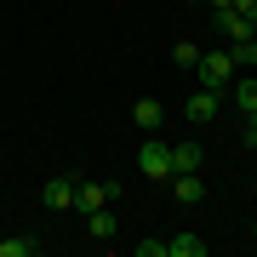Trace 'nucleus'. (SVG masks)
<instances>
[{
	"instance_id": "obj_1",
	"label": "nucleus",
	"mask_w": 257,
	"mask_h": 257,
	"mask_svg": "<svg viewBox=\"0 0 257 257\" xmlns=\"http://www.w3.org/2000/svg\"><path fill=\"white\" fill-rule=\"evenodd\" d=\"M194 74H200L206 92H229V80H234V57H229V52H200Z\"/></svg>"
},
{
	"instance_id": "obj_2",
	"label": "nucleus",
	"mask_w": 257,
	"mask_h": 257,
	"mask_svg": "<svg viewBox=\"0 0 257 257\" xmlns=\"http://www.w3.org/2000/svg\"><path fill=\"white\" fill-rule=\"evenodd\" d=\"M138 160H143V177H155V183L172 177V143H160L155 132H149V143L138 149Z\"/></svg>"
},
{
	"instance_id": "obj_3",
	"label": "nucleus",
	"mask_w": 257,
	"mask_h": 257,
	"mask_svg": "<svg viewBox=\"0 0 257 257\" xmlns=\"http://www.w3.org/2000/svg\"><path fill=\"white\" fill-rule=\"evenodd\" d=\"M109 200H120V183H74V211H97Z\"/></svg>"
},
{
	"instance_id": "obj_4",
	"label": "nucleus",
	"mask_w": 257,
	"mask_h": 257,
	"mask_svg": "<svg viewBox=\"0 0 257 257\" xmlns=\"http://www.w3.org/2000/svg\"><path fill=\"white\" fill-rule=\"evenodd\" d=\"M217 103H223V92H206V86H200V92L183 103V114L194 120V126H206V120H217Z\"/></svg>"
},
{
	"instance_id": "obj_5",
	"label": "nucleus",
	"mask_w": 257,
	"mask_h": 257,
	"mask_svg": "<svg viewBox=\"0 0 257 257\" xmlns=\"http://www.w3.org/2000/svg\"><path fill=\"white\" fill-rule=\"evenodd\" d=\"M172 194H177L183 206L206 200V183H200V172H172Z\"/></svg>"
},
{
	"instance_id": "obj_6",
	"label": "nucleus",
	"mask_w": 257,
	"mask_h": 257,
	"mask_svg": "<svg viewBox=\"0 0 257 257\" xmlns=\"http://www.w3.org/2000/svg\"><path fill=\"white\" fill-rule=\"evenodd\" d=\"M211 23H217V35L229 40V46H234V40H246V35H251V23L240 18V12H211Z\"/></svg>"
},
{
	"instance_id": "obj_7",
	"label": "nucleus",
	"mask_w": 257,
	"mask_h": 257,
	"mask_svg": "<svg viewBox=\"0 0 257 257\" xmlns=\"http://www.w3.org/2000/svg\"><path fill=\"white\" fill-rule=\"evenodd\" d=\"M132 120H138V132H160V120H166V109L155 97H138V109H132Z\"/></svg>"
},
{
	"instance_id": "obj_8",
	"label": "nucleus",
	"mask_w": 257,
	"mask_h": 257,
	"mask_svg": "<svg viewBox=\"0 0 257 257\" xmlns=\"http://www.w3.org/2000/svg\"><path fill=\"white\" fill-rule=\"evenodd\" d=\"M46 206L52 211H69L74 206V183H69V177H46Z\"/></svg>"
},
{
	"instance_id": "obj_9",
	"label": "nucleus",
	"mask_w": 257,
	"mask_h": 257,
	"mask_svg": "<svg viewBox=\"0 0 257 257\" xmlns=\"http://www.w3.org/2000/svg\"><path fill=\"white\" fill-rule=\"evenodd\" d=\"M166 257H206V240L200 234H172L166 240Z\"/></svg>"
},
{
	"instance_id": "obj_10",
	"label": "nucleus",
	"mask_w": 257,
	"mask_h": 257,
	"mask_svg": "<svg viewBox=\"0 0 257 257\" xmlns=\"http://www.w3.org/2000/svg\"><path fill=\"white\" fill-rule=\"evenodd\" d=\"M172 172H200V143H172Z\"/></svg>"
},
{
	"instance_id": "obj_11",
	"label": "nucleus",
	"mask_w": 257,
	"mask_h": 257,
	"mask_svg": "<svg viewBox=\"0 0 257 257\" xmlns=\"http://www.w3.org/2000/svg\"><path fill=\"white\" fill-rule=\"evenodd\" d=\"M229 97H234L240 114H251L257 109V80H229Z\"/></svg>"
},
{
	"instance_id": "obj_12",
	"label": "nucleus",
	"mask_w": 257,
	"mask_h": 257,
	"mask_svg": "<svg viewBox=\"0 0 257 257\" xmlns=\"http://www.w3.org/2000/svg\"><path fill=\"white\" fill-rule=\"evenodd\" d=\"M35 251H40L35 234H12V240H0V257H35Z\"/></svg>"
},
{
	"instance_id": "obj_13",
	"label": "nucleus",
	"mask_w": 257,
	"mask_h": 257,
	"mask_svg": "<svg viewBox=\"0 0 257 257\" xmlns=\"http://www.w3.org/2000/svg\"><path fill=\"white\" fill-rule=\"evenodd\" d=\"M86 223H92V234H97V240H114V211H109V206L86 211Z\"/></svg>"
},
{
	"instance_id": "obj_14",
	"label": "nucleus",
	"mask_w": 257,
	"mask_h": 257,
	"mask_svg": "<svg viewBox=\"0 0 257 257\" xmlns=\"http://www.w3.org/2000/svg\"><path fill=\"white\" fill-rule=\"evenodd\" d=\"M229 57H234V63H246V69H257V40H251V35H246V40H234Z\"/></svg>"
},
{
	"instance_id": "obj_15",
	"label": "nucleus",
	"mask_w": 257,
	"mask_h": 257,
	"mask_svg": "<svg viewBox=\"0 0 257 257\" xmlns=\"http://www.w3.org/2000/svg\"><path fill=\"white\" fill-rule=\"evenodd\" d=\"M172 63H177V69H194V63H200V46H189V40H177V46H172Z\"/></svg>"
},
{
	"instance_id": "obj_16",
	"label": "nucleus",
	"mask_w": 257,
	"mask_h": 257,
	"mask_svg": "<svg viewBox=\"0 0 257 257\" xmlns=\"http://www.w3.org/2000/svg\"><path fill=\"white\" fill-rule=\"evenodd\" d=\"M138 257H166V240H138Z\"/></svg>"
},
{
	"instance_id": "obj_17",
	"label": "nucleus",
	"mask_w": 257,
	"mask_h": 257,
	"mask_svg": "<svg viewBox=\"0 0 257 257\" xmlns=\"http://www.w3.org/2000/svg\"><path fill=\"white\" fill-rule=\"evenodd\" d=\"M234 12H240L246 23H257V0H234Z\"/></svg>"
},
{
	"instance_id": "obj_18",
	"label": "nucleus",
	"mask_w": 257,
	"mask_h": 257,
	"mask_svg": "<svg viewBox=\"0 0 257 257\" xmlns=\"http://www.w3.org/2000/svg\"><path fill=\"white\" fill-rule=\"evenodd\" d=\"M246 143H257V109L246 114Z\"/></svg>"
},
{
	"instance_id": "obj_19",
	"label": "nucleus",
	"mask_w": 257,
	"mask_h": 257,
	"mask_svg": "<svg viewBox=\"0 0 257 257\" xmlns=\"http://www.w3.org/2000/svg\"><path fill=\"white\" fill-rule=\"evenodd\" d=\"M206 6H211V12H234V0H206Z\"/></svg>"
},
{
	"instance_id": "obj_20",
	"label": "nucleus",
	"mask_w": 257,
	"mask_h": 257,
	"mask_svg": "<svg viewBox=\"0 0 257 257\" xmlns=\"http://www.w3.org/2000/svg\"><path fill=\"white\" fill-rule=\"evenodd\" d=\"M251 40H257V23H251Z\"/></svg>"
},
{
	"instance_id": "obj_21",
	"label": "nucleus",
	"mask_w": 257,
	"mask_h": 257,
	"mask_svg": "<svg viewBox=\"0 0 257 257\" xmlns=\"http://www.w3.org/2000/svg\"><path fill=\"white\" fill-rule=\"evenodd\" d=\"M251 240H257V223H251Z\"/></svg>"
}]
</instances>
